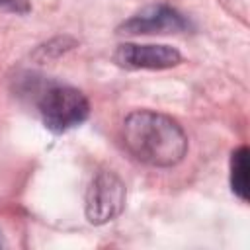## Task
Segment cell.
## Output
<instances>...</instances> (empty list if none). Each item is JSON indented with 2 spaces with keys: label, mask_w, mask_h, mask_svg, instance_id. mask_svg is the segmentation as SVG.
<instances>
[{
  "label": "cell",
  "mask_w": 250,
  "mask_h": 250,
  "mask_svg": "<svg viewBox=\"0 0 250 250\" xmlns=\"http://www.w3.org/2000/svg\"><path fill=\"white\" fill-rule=\"evenodd\" d=\"M123 143L139 162L156 168H172L188 152V135L182 125L150 109H139L125 117Z\"/></svg>",
  "instance_id": "obj_1"
},
{
  "label": "cell",
  "mask_w": 250,
  "mask_h": 250,
  "mask_svg": "<svg viewBox=\"0 0 250 250\" xmlns=\"http://www.w3.org/2000/svg\"><path fill=\"white\" fill-rule=\"evenodd\" d=\"M37 105L43 125L53 133H64L84 123L90 115L88 98L80 90L62 84H51L45 88Z\"/></svg>",
  "instance_id": "obj_2"
},
{
  "label": "cell",
  "mask_w": 250,
  "mask_h": 250,
  "mask_svg": "<svg viewBox=\"0 0 250 250\" xmlns=\"http://www.w3.org/2000/svg\"><path fill=\"white\" fill-rule=\"evenodd\" d=\"M127 189L121 178L111 170H100L86 191V217L92 225H105L121 215Z\"/></svg>",
  "instance_id": "obj_3"
},
{
  "label": "cell",
  "mask_w": 250,
  "mask_h": 250,
  "mask_svg": "<svg viewBox=\"0 0 250 250\" xmlns=\"http://www.w3.org/2000/svg\"><path fill=\"white\" fill-rule=\"evenodd\" d=\"M189 29L184 14L168 4H152L125 20L117 31L125 35H154V33H180Z\"/></svg>",
  "instance_id": "obj_4"
},
{
  "label": "cell",
  "mask_w": 250,
  "mask_h": 250,
  "mask_svg": "<svg viewBox=\"0 0 250 250\" xmlns=\"http://www.w3.org/2000/svg\"><path fill=\"white\" fill-rule=\"evenodd\" d=\"M113 61L129 70H164L182 62V55L178 49L170 45H139V43H123L115 49Z\"/></svg>",
  "instance_id": "obj_5"
},
{
  "label": "cell",
  "mask_w": 250,
  "mask_h": 250,
  "mask_svg": "<svg viewBox=\"0 0 250 250\" xmlns=\"http://www.w3.org/2000/svg\"><path fill=\"white\" fill-rule=\"evenodd\" d=\"M248 146H238L230 156V188L242 201H248Z\"/></svg>",
  "instance_id": "obj_6"
},
{
  "label": "cell",
  "mask_w": 250,
  "mask_h": 250,
  "mask_svg": "<svg viewBox=\"0 0 250 250\" xmlns=\"http://www.w3.org/2000/svg\"><path fill=\"white\" fill-rule=\"evenodd\" d=\"M0 8L12 14H27L29 2L27 0H0Z\"/></svg>",
  "instance_id": "obj_7"
},
{
  "label": "cell",
  "mask_w": 250,
  "mask_h": 250,
  "mask_svg": "<svg viewBox=\"0 0 250 250\" xmlns=\"http://www.w3.org/2000/svg\"><path fill=\"white\" fill-rule=\"evenodd\" d=\"M0 244H2V242H0Z\"/></svg>",
  "instance_id": "obj_8"
}]
</instances>
